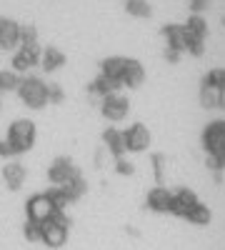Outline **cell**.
<instances>
[{
	"instance_id": "6da1fadb",
	"label": "cell",
	"mask_w": 225,
	"mask_h": 250,
	"mask_svg": "<svg viewBox=\"0 0 225 250\" xmlns=\"http://www.w3.org/2000/svg\"><path fill=\"white\" fill-rule=\"evenodd\" d=\"M35 140V125L28 123V120H20V123H13L10 130H8V148L13 150V155H20L30 150V145Z\"/></svg>"
},
{
	"instance_id": "7a4b0ae2",
	"label": "cell",
	"mask_w": 225,
	"mask_h": 250,
	"mask_svg": "<svg viewBox=\"0 0 225 250\" xmlns=\"http://www.w3.org/2000/svg\"><path fill=\"white\" fill-rule=\"evenodd\" d=\"M18 95H20V100H23L25 105L40 108V105H45L50 90H48V85L40 78H25L23 83H20V88H18Z\"/></svg>"
}]
</instances>
